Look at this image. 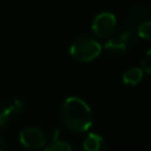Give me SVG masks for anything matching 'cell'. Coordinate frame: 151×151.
<instances>
[{"instance_id": "obj_1", "label": "cell", "mask_w": 151, "mask_h": 151, "mask_svg": "<svg viewBox=\"0 0 151 151\" xmlns=\"http://www.w3.org/2000/svg\"><path fill=\"white\" fill-rule=\"evenodd\" d=\"M60 113L64 124L76 133H83L92 125L91 109L78 97L66 98L61 105Z\"/></svg>"}, {"instance_id": "obj_2", "label": "cell", "mask_w": 151, "mask_h": 151, "mask_svg": "<svg viewBox=\"0 0 151 151\" xmlns=\"http://www.w3.org/2000/svg\"><path fill=\"white\" fill-rule=\"evenodd\" d=\"M100 53H101V45L87 35L78 37L76 40H73V42L70 46L71 57L81 63L92 61Z\"/></svg>"}, {"instance_id": "obj_3", "label": "cell", "mask_w": 151, "mask_h": 151, "mask_svg": "<svg viewBox=\"0 0 151 151\" xmlns=\"http://www.w3.org/2000/svg\"><path fill=\"white\" fill-rule=\"evenodd\" d=\"M117 28V19L110 12L99 13L92 22V32L98 38H110Z\"/></svg>"}, {"instance_id": "obj_4", "label": "cell", "mask_w": 151, "mask_h": 151, "mask_svg": "<svg viewBox=\"0 0 151 151\" xmlns=\"http://www.w3.org/2000/svg\"><path fill=\"white\" fill-rule=\"evenodd\" d=\"M19 140L25 147L33 150L42 147L46 143L44 133L38 127H26L21 130L19 134Z\"/></svg>"}, {"instance_id": "obj_5", "label": "cell", "mask_w": 151, "mask_h": 151, "mask_svg": "<svg viewBox=\"0 0 151 151\" xmlns=\"http://www.w3.org/2000/svg\"><path fill=\"white\" fill-rule=\"evenodd\" d=\"M130 39H131V33H129L125 29H122L119 35L113 37L105 42L104 48L111 55H114V57L123 55L127 50V41Z\"/></svg>"}, {"instance_id": "obj_6", "label": "cell", "mask_w": 151, "mask_h": 151, "mask_svg": "<svg viewBox=\"0 0 151 151\" xmlns=\"http://www.w3.org/2000/svg\"><path fill=\"white\" fill-rule=\"evenodd\" d=\"M22 101L19 99L8 101L6 104H0V127L5 126L13 114H17L22 110Z\"/></svg>"}, {"instance_id": "obj_7", "label": "cell", "mask_w": 151, "mask_h": 151, "mask_svg": "<svg viewBox=\"0 0 151 151\" xmlns=\"http://www.w3.org/2000/svg\"><path fill=\"white\" fill-rule=\"evenodd\" d=\"M83 147L85 151H107L105 139L98 133H90L85 138Z\"/></svg>"}, {"instance_id": "obj_8", "label": "cell", "mask_w": 151, "mask_h": 151, "mask_svg": "<svg viewBox=\"0 0 151 151\" xmlns=\"http://www.w3.org/2000/svg\"><path fill=\"white\" fill-rule=\"evenodd\" d=\"M122 79H123V83L126 84V85H132V86L133 85H137L143 79V70L139 68V67L130 68V70H127L123 74Z\"/></svg>"}, {"instance_id": "obj_9", "label": "cell", "mask_w": 151, "mask_h": 151, "mask_svg": "<svg viewBox=\"0 0 151 151\" xmlns=\"http://www.w3.org/2000/svg\"><path fill=\"white\" fill-rule=\"evenodd\" d=\"M45 151H72L68 143L63 142L59 139V131H54V136L52 138V142L50 145L45 149Z\"/></svg>"}, {"instance_id": "obj_10", "label": "cell", "mask_w": 151, "mask_h": 151, "mask_svg": "<svg viewBox=\"0 0 151 151\" xmlns=\"http://www.w3.org/2000/svg\"><path fill=\"white\" fill-rule=\"evenodd\" d=\"M137 34L144 40L151 41V21H144L137 26Z\"/></svg>"}, {"instance_id": "obj_11", "label": "cell", "mask_w": 151, "mask_h": 151, "mask_svg": "<svg viewBox=\"0 0 151 151\" xmlns=\"http://www.w3.org/2000/svg\"><path fill=\"white\" fill-rule=\"evenodd\" d=\"M140 65H142V70L143 71H145L146 73L151 74V48L143 57V59L140 61Z\"/></svg>"}, {"instance_id": "obj_12", "label": "cell", "mask_w": 151, "mask_h": 151, "mask_svg": "<svg viewBox=\"0 0 151 151\" xmlns=\"http://www.w3.org/2000/svg\"><path fill=\"white\" fill-rule=\"evenodd\" d=\"M0 151H7V144L1 137H0Z\"/></svg>"}]
</instances>
